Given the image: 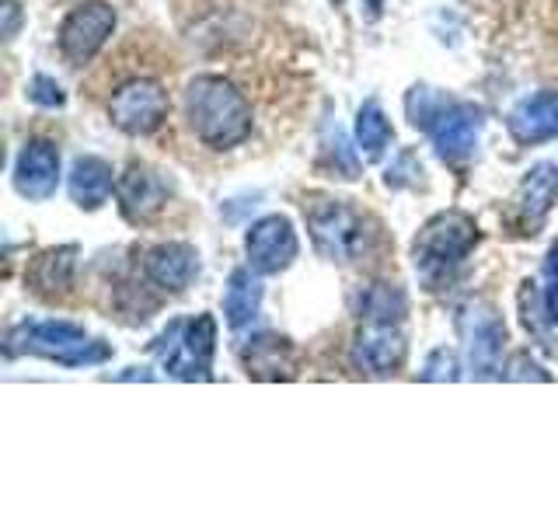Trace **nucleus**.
<instances>
[{
    "instance_id": "ddd939ff",
    "label": "nucleus",
    "mask_w": 558,
    "mask_h": 523,
    "mask_svg": "<svg viewBox=\"0 0 558 523\" xmlns=\"http://www.w3.org/2000/svg\"><path fill=\"white\" fill-rule=\"evenodd\" d=\"M144 272L157 290L182 293L199 276V252L185 241L154 244L144 258Z\"/></svg>"
},
{
    "instance_id": "aec40b11",
    "label": "nucleus",
    "mask_w": 558,
    "mask_h": 523,
    "mask_svg": "<svg viewBox=\"0 0 558 523\" xmlns=\"http://www.w3.org/2000/svg\"><path fill=\"white\" fill-rule=\"evenodd\" d=\"M258 307H262V283H258V276H252V269H238L231 276V283H227V293H223L227 325H231V328L252 325Z\"/></svg>"
},
{
    "instance_id": "b1692460",
    "label": "nucleus",
    "mask_w": 558,
    "mask_h": 523,
    "mask_svg": "<svg viewBox=\"0 0 558 523\" xmlns=\"http://www.w3.org/2000/svg\"><path fill=\"white\" fill-rule=\"evenodd\" d=\"M325 161H328L331 171L339 174V179H356V171H360L356 157H353V150H349L345 136L339 130H336V144H331V139H325Z\"/></svg>"
},
{
    "instance_id": "5701e85b",
    "label": "nucleus",
    "mask_w": 558,
    "mask_h": 523,
    "mask_svg": "<svg viewBox=\"0 0 558 523\" xmlns=\"http://www.w3.org/2000/svg\"><path fill=\"white\" fill-rule=\"evenodd\" d=\"M517 304H520V321L523 328L531 331V339L545 349V353H555V325L545 318V307H541V290L537 283H523L520 287V296H517Z\"/></svg>"
},
{
    "instance_id": "4be33fe9",
    "label": "nucleus",
    "mask_w": 558,
    "mask_h": 523,
    "mask_svg": "<svg viewBox=\"0 0 558 523\" xmlns=\"http://www.w3.org/2000/svg\"><path fill=\"white\" fill-rule=\"evenodd\" d=\"M356 144L366 157H371V161L384 157V150H388V144H391V122L377 101H366L356 112Z\"/></svg>"
},
{
    "instance_id": "2eb2a0df",
    "label": "nucleus",
    "mask_w": 558,
    "mask_h": 523,
    "mask_svg": "<svg viewBox=\"0 0 558 523\" xmlns=\"http://www.w3.org/2000/svg\"><path fill=\"white\" fill-rule=\"evenodd\" d=\"M74 276H77V244H63V248H49L32 258L25 283L43 301H63L74 290Z\"/></svg>"
},
{
    "instance_id": "39448f33",
    "label": "nucleus",
    "mask_w": 558,
    "mask_h": 523,
    "mask_svg": "<svg viewBox=\"0 0 558 523\" xmlns=\"http://www.w3.org/2000/svg\"><path fill=\"white\" fill-rule=\"evenodd\" d=\"M304 220H307V234L314 241V252L328 262H336V266L360 262L374 244L371 220L342 199L311 196L304 203Z\"/></svg>"
},
{
    "instance_id": "f8f14e48",
    "label": "nucleus",
    "mask_w": 558,
    "mask_h": 523,
    "mask_svg": "<svg viewBox=\"0 0 558 523\" xmlns=\"http://www.w3.org/2000/svg\"><path fill=\"white\" fill-rule=\"evenodd\" d=\"M60 185V150L49 139H28L14 165V188L25 199L43 203Z\"/></svg>"
},
{
    "instance_id": "7ed1b4c3",
    "label": "nucleus",
    "mask_w": 558,
    "mask_h": 523,
    "mask_svg": "<svg viewBox=\"0 0 558 523\" xmlns=\"http://www.w3.org/2000/svg\"><path fill=\"white\" fill-rule=\"evenodd\" d=\"M478 223L461 209H447L423 223L412 241V266L426 290H444L478 244Z\"/></svg>"
},
{
    "instance_id": "9d476101",
    "label": "nucleus",
    "mask_w": 558,
    "mask_h": 523,
    "mask_svg": "<svg viewBox=\"0 0 558 523\" xmlns=\"http://www.w3.org/2000/svg\"><path fill=\"white\" fill-rule=\"evenodd\" d=\"M409 353L401 321H363L353 342V366L366 377H391Z\"/></svg>"
},
{
    "instance_id": "a878e982",
    "label": "nucleus",
    "mask_w": 558,
    "mask_h": 523,
    "mask_svg": "<svg viewBox=\"0 0 558 523\" xmlns=\"http://www.w3.org/2000/svg\"><path fill=\"white\" fill-rule=\"evenodd\" d=\"M458 377H461V366L450 349H436V353H429V360L423 366V380H458Z\"/></svg>"
},
{
    "instance_id": "9b49d317",
    "label": "nucleus",
    "mask_w": 558,
    "mask_h": 523,
    "mask_svg": "<svg viewBox=\"0 0 558 523\" xmlns=\"http://www.w3.org/2000/svg\"><path fill=\"white\" fill-rule=\"evenodd\" d=\"M244 252H248L252 269L262 276H276L293 266L296 252H301V241H296V231L287 217H262L258 223H252L248 238H244Z\"/></svg>"
},
{
    "instance_id": "c756f323",
    "label": "nucleus",
    "mask_w": 558,
    "mask_h": 523,
    "mask_svg": "<svg viewBox=\"0 0 558 523\" xmlns=\"http://www.w3.org/2000/svg\"><path fill=\"white\" fill-rule=\"evenodd\" d=\"M545 276H558V241L551 244V252L545 258Z\"/></svg>"
},
{
    "instance_id": "7c9ffc66",
    "label": "nucleus",
    "mask_w": 558,
    "mask_h": 523,
    "mask_svg": "<svg viewBox=\"0 0 558 523\" xmlns=\"http://www.w3.org/2000/svg\"><path fill=\"white\" fill-rule=\"evenodd\" d=\"M366 8H371V17H377L380 14V8H384V0H363Z\"/></svg>"
},
{
    "instance_id": "1a4fd4ad",
    "label": "nucleus",
    "mask_w": 558,
    "mask_h": 523,
    "mask_svg": "<svg viewBox=\"0 0 558 523\" xmlns=\"http://www.w3.org/2000/svg\"><path fill=\"white\" fill-rule=\"evenodd\" d=\"M116 28V11L105 0H87V4L74 8L60 25V52L66 63L84 66L98 57V49L109 42Z\"/></svg>"
},
{
    "instance_id": "6e6552de",
    "label": "nucleus",
    "mask_w": 558,
    "mask_h": 523,
    "mask_svg": "<svg viewBox=\"0 0 558 523\" xmlns=\"http://www.w3.org/2000/svg\"><path fill=\"white\" fill-rule=\"evenodd\" d=\"M168 112H171V98L165 92V84L150 77L126 81L109 101L112 126L126 136H150L154 130L165 126Z\"/></svg>"
},
{
    "instance_id": "f257e3e1",
    "label": "nucleus",
    "mask_w": 558,
    "mask_h": 523,
    "mask_svg": "<svg viewBox=\"0 0 558 523\" xmlns=\"http://www.w3.org/2000/svg\"><path fill=\"white\" fill-rule=\"evenodd\" d=\"M185 119L206 147L231 150L252 136V105L231 81L203 74L185 87Z\"/></svg>"
},
{
    "instance_id": "393cba45",
    "label": "nucleus",
    "mask_w": 558,
    "mask_h": 523,
    "mask_svg": "<svg viewBox=\"0 0 558 523\" xmlns=\"http://www.w3.org/2000/svg\"><path fill=\"white\" fill-rule=\"evenodd\" d=\"M502 380H537V384H548L551 374L545 370L541 363L531 360V353H513L510 360H506V366L499 370Z\"/></svg>"
},
{
    "instance_id": "c85d7f7f",
    "label": "nucleus",
    "mask_w": 558,
    "mask_h": 523,
    "mask_svg": "<svg viewBox=\"0 0 558 523\" xmlns=\"http://www.w3.org/2000/svg\"><path fill=\"white\" fill-rule=\"evenodd\" d=\"M4 39H14L17 35V22H22V11H17V0H4Z\"/></svg>"
},
{
    "instance_id": "f03ea898",
    "label": "nucleus",
    "mask_w": 558,
    "mask_h": 523,
    "mask_svg": "<svg viewBox=\"0 0 558 523\" xmlns=\"http://www.w3.org/2000/svg\"><path fill=\"white\" fill-rule=\"evenodd\" d=\"M405 109H409L412 126L429 133L436 154H440V161L461 165L475 154L482 122H485L478 105L436 95L433 87H412L409 98H405Z\"/></svg>"
},
{
    "instance_id": "dca6fc26",
    "label": "nucleus",
    "mask_w": 558,
    "mask_h": 523,
    "mask_svg": "<svg viewBox=\"0 0 558 523\" xmlns=\"http://www.w3.org/2000/svg\"><path fill=\"white\" fill-rule=\"evenodd\" d=\"M241 363H244V374L255 380H293L296 377L293 345L279 336H269V331H262V336L241 345Z\"/></svg>"
},
{
    "instance_id": "6ab92c4d",
    "label": "nucleus",
    "mask_w": 558,
    "mask_h": 523,
    "mask_svg": "<svg viewBox=\"0 0 558 523\" xmlns=\"http://www.w3.org/2000/svg\"><path fill=\"white\" fill-rule=\"evenodd\" d=\"M70 199H74L77 206L84 209H98L105 199L112 196V168L101 161V157H81V161L74 165V171H70Z\"/></svg>"
},
{
    "instance_id": "f3484780",
    "label": "nucleus",
    "mask_w": 558,
    "mask_h": 523,
    "mask_svg": "<svg viewBox=\"0 0 558 523\" xmlns=\"http://www.w3.org/2000/svg\"><path fill=\"white\" fill-rule=\"evenodd\" d=\"M510 133L523 147L558 139V92H541L517 101L510 112Z\"/></svg>"
},
{
    "instance_id": "412c9836",
    "label": "nucleus",
    "mask_w": 558,
    "mask_h": 523,
    "mask_svg": "<svg viewBox=\"0 0 558 523\" xmlns=\"http://www.w3.org/2000/svg\"><path fill=\"white\" fill-rule=\"evenodd\" d=\"M409 301L398 283H371L360 296L363 321H405Z\"/></svg>"
},
{
    "instance_id": "cd10ccee",
    "label": "nucleus",
    "mask_w": 558,
    "mask_h": 523,
    "mask_svg": "<svg viewBox=\"0 0 558 523\" xmlns=\"http://www.w3.org/2000/svg\"><path fill=\"white\" fill-rule=\"evenodd\" d=\"M541 307H545V318L558 328V276H548V287L541 290Z\"/></svg>"
},
{
    "instance_id": "0eeeda50",
    "label": "nucleus",
    "mask_w": 558,
    "mask_h": 523,
    "mask_svg": "<svg viewBox=\"0 0 558 523\" xmlns=\"http://www.w3.org/2000/svg\"><path fill=\"white\" fill-rule=\"evenodd\" d=\"M458 331L464 339L468 366L478 380H493L502 370V345H506V325L499 311L485 301H471L458 314Z\"/></svg>"
},
{
    "instance_id": "20e7f679",
    "label": "nucleus",
    "mask_w": 558,
    "mask_h": 523,
    "mask_svg": "<svg viewBox=\"0 0 558 523\" xmlns=\"http://www.w3.org/2000/svg\"><path fill=\"white\" fill-rule=\"evenodd\" d=\"M4 353L43 356L60 366H98L112 356V345L70 321H22L8 331Z\"/></svg>"
},
{
    "instance_id": "423d86ee",
    "label": "nucleus",
    "mask_w": 558,
    "mask_h": 523,
    "mask_svg": "<svg viewBox=\"0 0 558 523\" xmlns=\"http://www.w3.org/2000/svg\"><path fill=\"white\" fill-rule=\"evenodd\" d=\"M214 353H217V321L209 314L171 321L165 328V336L154 342V356L161 360L165 374L179 380L214 377Z\"/></svg>"
},
{
    "instance_id": "a211bd4d",
    "label": "nucleus",
    "mask_w": 558,
    "mask_h": 523,
    "mask_svg": "<svg viewBox=\"0 0 558 523\" xmlns=\"http://www.w3.org/2000/svg\"><path fill=\"white\" fill-rule=\"evenodd\" d=\"M558 196V165H537L527 171L520 192H517V223L523 234H534L541 223H545L548 209Z\"/></svg>"
},
{
    "instance_id": "4468645a",
    "label": "nucleus",
    "mask_w": 558,
    "mask_h": 523,
    "mask_svg": "<svg viewBox=\"0 0 558 523\" xmlns=\"http://www.w3.org/2000/svg\"><path fill=\"white\" fill-rule=\"evenodd\" d=\"M116 196H119L122 217H126L130 223H147L165 209L168 188L161 179H157V171H150L144 165H133L116 182Z\"/></svg>"
},
{
    "instance_id": "bb28decb",
    "label": "nucleus",
    "mask_w": 558,
    "mask_h": 523,
    "mask_svg": "<svg viewBox=\"0 0 558 523\" xmlns=\"http://www.w3.org/2000/svg\"><path fill=\"white\" fill-rule=\"evenodd\" d=\"M28 98L35 105H43V109H60V105H63V87L52 77H46V74H35V81L28 87Z\"/></svg>"
},
{
    "instance_id": "2f4dec72",
    "label": "nucleus",
    "mask_w": 558,
    "mask_h": 523,
    "mask_svg": "<svg viewBox=\"0 0 558 523\" xmlns=\"http://www.w3.org/2000/svg\"><path fill=\"white\" fill-rule=\"evenodd\" d=\"M331 4H342V0H331Z\"/></svg>"
}]
</instances>
